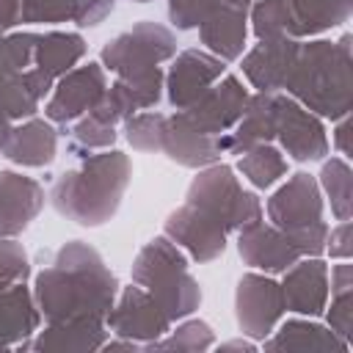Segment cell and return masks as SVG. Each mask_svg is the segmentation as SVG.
I'll list each match as a JSON object with an SVG mask.
<instances>
[{"instance_id":"bcb514c9","label":"cell","mask_w":353,"mask_h":353,"mask_svg":"<svg viewBox=\"0 0 353 353\" xmlns=\"http://www.w3.org/2000/svg\"><path fill=\"white\" fill-rule=\"evenodd\" d=\"M221 350H254V345L245 339H232V342H223Z\"/></svg>"},{"instance_id":"4316f807","label":"cell","mask_w":353,"mask_h":353,"mask_svg":"<svg viewBox=\"0 0 353 353\" xmlns=\"http://www.w3.org/2000/svg\"><path fill=\"white\" fill-rule=\"evenodd\" d=\"M287 6L295 39H309L339 28L353 14V0H287Z\"/></svg>"},{"instance_id":"7c38bea8","label":"cell","mask_w":353,"mask_h":353,"mask_svg":"<svg viewBox=\"0 0 353 353\" xmlns=\"http://www.w3.org/2000/svg\"><path fill=\"white\" fill-rule=\"evenodd\" d=\"M248 88L240 83V77H234V74H223L221 80H215L190 108H185L182 113L199 127V130H204L207 135H215V138H221L223 132H229L237 121H240V116H243V110H245V105H248Z\"/></svg>"},{"instance_id":"ee69618b","label":"cell","mask_w":353,"mask_h":353,"mask_svg":"<svg viewBox=\"0 0 353 353\" xmlns=\"http://www.w3.org/2000/svg\"><path fill=\"white\" fill-rule=\"evenodd\" d=\"M334 141H336V149L342 152V157H350V113L342 116V119H336Z\"/></svg>"},{"instance_id":"30bf717a","label":"cell","mask_w":353,"mask_h":353,"mask_svg":"<svg viewBox=\"0 0 353 353\" xmlns=\"http://www.w3.org/2000/svg\"><path fill=\"white\" fill-rule=\"evenodd\" d=\"M105 325L124 339H132L141 345H149L154 339H160L163 334H168L171 320L165 317V312L160 309V303L143 290V287H124L119 292V301L113 303V309L105 317Z\"/></svg>"},{"instance_id":"5b68a950","label":"cell","mask_w":353,"mask_h":353,"mask_svg":"<svg viewBox=\"0 0 353 353\" xmlns=\"http://www.w3.org/2000/svg\"><path fill=\"white\" fill-rule=\"evenodd\" d=\"M268 218L281 229L301 256H320L325 251L328 223L323 221V193L312 174H292L265 204Z\"/></svg>"},{"instance_id":"681fc988","label":"cell","mask_w":353,"mask_h":353,"mask_svg":"<svg viewBox=\"0 0 353 353\" xmlns=\"http://www.w3.org/2000/svg\"><path fill=\"white\" fill-rule=\"evenodd\" d=\"M132 3H152V0H132Z\"/></svg>"},{"instance_id":"44dd1931","label":"cell","mask_w":353,"mask_h":353,"mask_svg":"<svg viewBox=\"0 0 353 353\" xmlns=\"http://www.w3.org/2000/svg\"><path fill=\"white\" fill-rule=\"evenodd\" d=\"M248 11L232 8L221 0H212L204 19L199 22V39L207 52L218 55L221 61H237L245 47L248 36Z\"/></svg>"},{"instance_id":"cb8c5ba5","label":"cell","mask_w":353,"mask_h":353,"mask_svg":"<svg viewBox=\"0 0 353 353\" xmlns=\"http://www.w3.org/2000/svg\"><path fill=\"white\" fill-rule=\"evenodd\" d=\"M55 149H58V132L52 121L30 116L22 124L11 127L0 154L22 168H44L55 160Z\"/></svg>"},{"instance_id":"6da1fadb","label":"cell","mask_w":353,"mask_h":353,"mask_svg":"<svg viewBox=\"0 0 353 353\" xmlns=\"http://www.w3.org/2000/svg\"><path fill=\"white\" fill-rule=\"evenodd\" d=\"M119 298V281L83 240H69L58 248L50 268L36 273L33 301L47 323L72 317H108Z\"/></svg>"},{"instance_id":"74e56055","label":"cell","mask_w":353,"mask_h":353,"mask_svg":"<svg viewBox=\"0 0 353 353\" xmlns=\"http://www.w3.org/2000/svg\"><path fill=\"white\" fill-rule=\"evenodd\" d=\"M212 0H168V22L176 30H193L204 19Z\"/></svg>"},{"instance_id":"f35d334b","label":"cell","mask_w":353,"mask_h":353,"mask_svg":"<svg viewBox=\"0 0 353 353\" xmlns=\"http://www.w3.org/2000/svg\"><path fill=\"white\" fill-rule=\"evenodd\" d=\"M325 314H328V328H331L336 336H342V339L350 345V323H353V290L331 295V309H328Z\"/></svg>"},{"instance_id":"9c48e42d","label":"cell","mask_w":353,"mask_h":353,"mask_svg":"<svg viewBox=\"0 0 353 353\" xmlns=\"http://www.w3.org/2000/svg\"><path fill=\"white\" fill-rule=\"evenodd\" d=\"M276 141L295 163H314L328 154V135L312 110L292 97H276Z\"/></svg>"},{"instance_id":"9a60e30c","label":"cell","mask_w":353,"mask_h":353,"mask_svg":"<svg viewBox=\"0 0 353 353\" xmlns=\"http://www.w3.org/2000/svg\"><path fill=\"white\" fill-rule=\"evenodd\" d=\"M165 237L174 240L176 245H182L196 262H212L226 251V229H221L215 221L204 218L201 212H196L190 204L176 207L165 223Z\"/></svg>"},{"instance_id":"1f68e13d","label":"cell","mask_w":353,"mask_h":353,"mask_svg":"<svg viewBox=\"0 0 353 353\" xmlns=\"http://www.w3.org/2000/svg\"><path fill=\"white\" fill-rule=\"evenodd\" d=\"M212 342H215V334H212L210 323H204V320H185L174 331L168 328V336L163 334L160 339L143 345V350H188V353H199V350L212 347Z\"/></svg>"},{"instance_id":"e575fe53","label":"cell","mask_w":353,"mask_h":353,"mask_svg":"<svg viewBox=\"0 0 353 353\" xmlns=\"http://www.w3.org/2000/svg\"><path fill=\"white\" fill-rule=\"evenodd\" d=\"M113 141H116V127L94 119L91 113H85L72 127V143H69V149L77 152V154H88L94 149H110Z\"/></svg>"},{"instance_id":"f907efd6","label":"cell","mask_w":353,"mask_h":353,"mask_svg":"<svg viewBox=\"0 0 353 353\" xmlns=\"http://www.w3.org/2000/svg\"><path fill=\"white\" fill-rule=\"evenodd\" d=\"M0 36H3V33H0Z\"/></svg>"},{"instance_id":"603a6c76","label":"cell","mask_w":353,"mask_h":353,"mask_svg":"<svg viewBox=\"0 0 353 353\" xmlns=\"http://www.w3.org/2000/svg\"><path fill=\"white\" fill-rule=\"evenodd\" d=\"M39 323L41 312L33 301V290L25 287V281L0 290V350H25V342H30V336L39 331Z\"/></svg>"},{"instance_id":"7bdbcfd3","label":"cell","mask_w":353,"mask_h":353,"mask_svg":"<svg viewBox=\"0 0 353 353\" xmlns=\"http://www.w3.org/2000/svg\"><path fill=\"white\" fill-rule=\"evenodd\" d=\"M22 22V3L19 0H0V33L17 28Z\"/></svg>"},{"instance_id":"d4e9b609","label":"cell","mask_w":353,"mask_h":353,"mask_svg":"<svg viewBox=\"0 0 353 353\" xmlns=\"http://www.w3.org/2000/svg\"><path fill=\"white\" fill-rule=\"evenodd\" d=\"M265 342V350H320V353H347V342L342 336H336L331 328L303 320V317H292L287 323L279 325V331L273 328V334Z\"/></svg>"},{"instance_id":"f546056e","label":"cell","mask_w":353,"mask_h":353,"mask_svg":"<svg viewBox=\"0 0 353 353\" xmlns=\"http://www.w3.org/2000/svg\"><path fill=\"white\" fill-rule=\"evenodd\" d=\"M350 182H353V171H350V165H347L345 157H331V160L323 163L320 182L317 185L328 196L331 212L336 215V221H347L353 215V190H350Z\"/></svg>"},{"instance_id":"ba28073f","label":"cell","mask_w":353,"mask_h":353,"mask_svg":"<svg viewBox=\"0 0 353 353\" xmlns=\"http://www.w3.org/2000/svg\"><path fill=\"white\" fill-rule=\"evenodd\" d=\"M284 314L281 284L270 276L245 273L234 290V320L237 328L251 339H268Z\"/></svg>"},{"instance_id":"d590c367","label":"cell","mask_w":353,"mask_h":353,"mask_svg":"<svg viewBox=\"0 0 353 353\" xmlns=\"http://www.w3.org/2000/svg\"><path fill=\"white\" fill-rule=\"evenodd\" d=\"M30 276V259L22 243L14 237H0V290L19 284Z\"/></svg>"},{"instance_id":"f1b7e54d","label":"cell","mask_w":353,"mask_h":353,"mask_svg":"<svg viewBox=\"0 0 353 353\" xmlns=\"http://www.w3.org/2000/svg\"><path fill=\"white\" fill-rule=\"evenodd\" d=\"M237 171L259 190H268L273 188L284 174H287V160L284 154L270 146V143H259V146H251L240 154L237 160Z\"/></svg>"},{"instance_id":"4fadbf2b","label":"cell","mask_w":353,"mask_h":353,"mask_svg":"<svg viewBox=\"0 0 353 353\" xmlns=\"http://www.w3.org/2000/svg\"><path fill=\"white\" fill-rule=\"evenodd\" d=\"M223 74H226V61H221L218 55L207 50H182L174 58L163 80V88H165L171 108L185 110Z\"/></svg>"},{"instance_id":"d6986e66","label":"cell","mask_w":353,"mask_h":353,"mask_svg":"<svg viewBox=\"0 0 353 353\" xmlns=\"http://www.w3.org/2000/svg\"><path fill=\"white\" fill-rule=\"evenodd\" d=\"M108 339V325L102 317H72L47 323L44 331H36V339L25 342V350L36 353H91L99 350Z\"/></svg>"},{"instance_id":"f6af8a7d","label":"cell","mask_w":353,"mask_h":353,"mask_svg":"<svg viewBox=\"0 0 353 353\" xmlns=\"http://www.w3.org/2000/svg\"><path fill=\"white\" fill-rule=\"evenodd\" d=\"M141 345L138 342H132V339H124V336H119V339H105V345L99 347V350H138Z\"/></svg>"},{"instance_id":"b9f144b4","label":"cell","mask_w":353,"mask_h":353,"mask_svg":"<svg viewBox=\"0 0 353 353\" xmlns=\"http://www.w3.org/2000/svg\"><path fill=\"white\" fill-rule=\"evenodd\" d=\"M347 290H353V265L347 259H342L339 265L331 268V295L347 292Z\"/></svg>"},{"instance_id":"2e32d148","label":"cell","mask_w":353,"mask_h":353,"mask_svg":"<svg viewBox=\"0 0 353 353\" xmlns=\"http://www.w3.org/2000/svg\"><path fill=\"white\" fill-rule=\"evenodd\" d=\"M237 254L248 268H256L265 273H284L290 265L301 259L290 237L265 221H256L237 232Z\"/></svg>"},{"instance_id":"60d3db41","label":"cell","mask_w":353,"mask_h":353,"mask_svg":"<svg viewBox=\"0 0 353 353\" xmlns=\"http://www.w3.org/2000/svg\"><path fill=\"white\" fill-rule=\"evenodd\" d=\"M325 251H328L334 259H350V254H353V226H350V218L342 221L339 226L328 229Z\"/></svg>"},{"instance_id":"8fae6325","label":"cell","mask_w":353,"mask_h":353,"mask_svg":"<svg viewBox=\"0 0 353 353\" xmlns=\"http://www.w3.org/2000/svg\"><path fill=\"white\" fill-rule=\"evenodd\" d=\"M108 77L102 63H85L74 66L66 74L58 77L52 85V97L44 105V116L52 124H72L80 116H85L105 94Z\"/></svg>"},{"instance_id":"8992f818","label":"cell","mask_w":353,"mask_h":353,"mask_svg":"<svg viewBox=\"0 0 353 353\" xmlns=\"http://www.w3.org/2000/svg\"><path fill=\"white\" fill-rule=\"evenodd\" d=\"M185 204H190L196 212L215 221L226 232H240L262 221V201L256 199V193L240 188L234 168L226 163L199 168V174L188 185Z\"/></svg>"},{"instance_id":"ffe728a7","label":"cell","mask_w":353,"mask_h":353,"mask_svg":"<svg viewBox=\"0 0 353 353\" xmlns=\"http://www.w3.org/2000/svg\"><path fill=\"white\" fill-rule=\"evenodd\" d=\"M298 39H268V41H259L254 50H248L243 55V74L245 80L256 88V91H265V94H276L281 91L287 74H290V66L295 61V52H298Z\"/></svg>"},{"instance_id":"277c9868","label":"cell","mask_w":353,"mask_h":353,"mask_svg":"<svg viewBox=\"0 0 353 353\" xmlns=\"http://www.w3.org/2000/svg\"><path fill=\"white\" fill-rule=\"evenodd\" d=\"M132 281L160 303L171 323L185 320L201 303V287L188 270V256L165 234L149 240L138 251L132 262Z\"/></svg>"},{"instance_id":"7dc6e473","label":"cell","mask_w":353,"mask_h":353,"mask_svg":"<svg viewBox=\"0 0 353 353\" xmlns=\"http://www.w3.org/2000/svg\"><path fill=\"white\" fill-rule=\"evenodd\" d=\"M8 132H11V119H8V116L0 110V152H3V143H6Z\"/></svg>"},{"instance_id":"7a4b0ae2","label":"cell","mask_w":353,"mask_h":353,"mask_svg":"<svg viewBox=\"0 0 353 353\" xmlns=\"http://www.w3.org/2000/svg\"><path fill=\"white\" fill-rule=\"evenodd\" d=\"M287 97L320 119H342L353 108V36L339 41L314 39L298 44L290 74L281 85Z\"/></svg>"},{"instance_id":"e0dca14e","label":"cell","mask_w":353,"mask_h":353,"mask_svg":"<svg viewBox=\"0 0 353 353\" xmlns=\"http://www.w3.org/2000/svg\"><path fill=\"white\" fill-rule=\"evenodd\" d=\"M168 160H174L182 168H204L218 163L221 152V138L207 135L199 130L182 110L165 116V130H163V149Z\"/></svg>"},{"instance_id":"8d00e7d4","label":"cell","mask_w":353,"mask_h":353,"mask_svg":"<svg viewBox=\"0 0 353 353\" xmlns=\"http://www.w3.org/2000/svg\"><path fill=\"white\" fill-rule=\"evenodd\" d=\"M22 22L28 25H58L72 17L74 0H19Z\"/></svg>"},{"instance_id":"83f0119b","label":"cell","mask_w":353,"mask_h":353,"mask_svg":"<svg viewBox=\"0 0 353 353\" xmlns=\"http://www.w3.org/2000/svg\"><path fill=\"white\" fill-rule=\"evenodd\" d=\"M83 55H85V41L80 33H63V30L36 33L33 66L47 72L55 80L66 74L69 69H74Z\"/></svg>"},{"instance_id":"ab89813d","label":"cell","mask_w":353,"mask_h":353,"mask_svg":"<svg viewBox=\"0 0 353 353\" xmlns=\"http://www.w3.org/2000/svg\"><path fill=\"white\" fill-rule=\"evenodd\" d=\"M116 8V0H74L72 3V22L77 28H94L102 19H108Z\"/></svg>"},{"instance_id":"3957f363","label":"cell","mask_w":353,"mask_h":353,"mask_svg":"<svg viewBox=\"0 0 353 353\" xmlns=\"http://www.w3.org/2000/svg\"><path fill=\"white\" fill-rule=\"evenodd\" d=\"M132 163L119 149H105L99 154H83L80 168L55 176L50 190V204L58 215L80 226L108 223L130 185Z\"/></svg>"},{"instance_id":"7402d4cb","label":"cell","mask_w":353,"mask_h":353,"mask_svg":"<svg viewBox=\"0 0 353 353\" xmlns=\"http://www.w3.org/2000/svg\"><path fill=\"white\" fill-rule=\"evenodd\" d=\"M276 94L256 91L248 97V105L240 116V121L232 127V132L221 135V152L243 154L251 146L270 143L276 138Z\"/></svg>"},{"instance_id":"52a82bcc","label":"cell","mask_w":353,"mask_h":353,"mask_svg":"<svg viewBox=\"0 0 353 353\" xmlns=\"http://www.w3.org/2000/svg\"><path fill=\"white\" fill-rule=\"evenodd\" d=\"M174 55H176V36L165 25L143 19L130 30L119 33L116 39H110L102 47L99 61H102V69L119 77H130V74L149 72L163 61H171Z\"/></svg>"},{"instance_id":"4dcf8cb0","label":"cell","mask_w":353,"mask_h":353,"mask_svg":"<svg viewBox=\"0 0 353 353\" xmlns=\"http://www.w3.org/2000/svg\"><path fill=\"white\" fill-rule=\"evenodd\" d=\"M251 30L259 41L268 39H295L292 36V17L287 0H256L251 3Z\"/></svg>"},{"instance_id":"c3c4849f","label":"cell","mask_w":353,"mask_h":353,"mask_svg":"<svg viewBox=\"0 0 353 353\" xmlns=\"http://www.w3.org/2000/svg\"><path fill=\"white\" fill-rule=\"evenodd\" d=\"M221 3H226V6H232V8H240V11H248L254 0H221Z\"/></svg>"},{"instance_id":"5bb4252c","label":"cell","mask_w":353,"mask_h":353,"mask_svg":"<svg viewBox=\"0 0 353 353\" xmlns=\"http://www.w3.org/2000/svg\"><path fill=\"white\" fill-rule=\"evenodd\" d=\"M281 295L287 312L320 317L328 306V265L320 256L298 259L284 270Z\"/></svg>"},{"instance_id":"d6a6232c","label":"cell","mask_w":353,"mask_h":353,"mask_svg":"<svg viewBox=\"0 0 353 353\" xmlns=\"http://www.w3.org/2000/svg\"><path fill=\"white\" fill-rule=\"evenodd\" d=\"M33 47H36V33L30 30L0 36V88L11 83L19 72L33 66Z\"/></svg>"},{"instance_id":"836d02e7","label":"cell","mask_w":353,"mask_h":353,"mask_svg":"<svg viewBox=\"0 0 353 353\" xmlns=\"http://www.w3.org/2000/svg\"><path fill=\"white\" fill-rule=\"evenodd\" d=\"M163 130H165V116L154 113V110L132 113L124 121V138L138 152H160L163 149Z\"/></svg>"},{"instance_id":"ac0fdd59","label":"cell","mask_w":353,"mask_h":353,"mask_svg":"<svg viewBox=\"0 0 353 353\" xmlns=\"http://www.w3.org/2000/svg\"><path fill=\"white\" fill-rule=\"evenodd\" d=\"M44 188L17 171H0V237L22 234L44 207Z\"/></svg>"},{"instance_id":"484cf974","label":"cell","mask_w":353,"mask_h":353,"mask_svg":"<svg viewBox=\"0 0 353 353\" xmlns=\"http://www.w3.org/2000/svg\"><path fill=\"white\" fill-rule=\"evenodd\" d=\"M52 85H55V77H50L36 66H28L0 88V110L11 121L30 119L39 110V102L52 91Z\"/></svg>"}]
</instances>
